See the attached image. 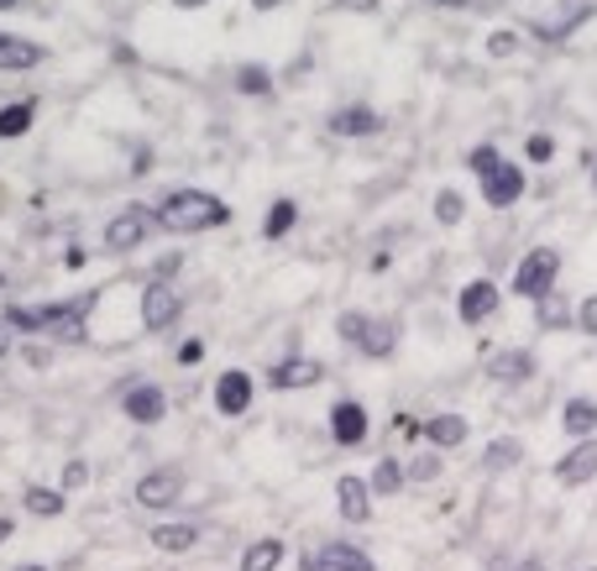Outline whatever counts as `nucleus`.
Returning a JSON list of instances; mask_svg holds the SVG:
<instances>
[{"label":"nucleus","mask_w":597,"mask_h":571,"mask_svg":"<svg viewBox=\"0 0 597 571\" xmlns=\"http://www.w3.org/2000/svg\"><path fill=\"white\" fill-rule=\"evenodd\" d=\"M456 309H461V320H467V326H482V320L498 309V289H493L487 278H478V283H467V289H461Z\"/></svg>","instance_id":"obj_10"},{"label":"nucleus","mask_w":597,"mask_h":571,"mask_svg":"<svg viewBox=\"0 0 597 571\" xmlns=\"http://www.w3.org/2000/svg\"><path fill=\"white\" fill-rule=\"evenodd\" d=\"M179 252H168V257H157V278H174V272H179Z\"/></svg>","instance_id":"obj_39"},{"label":"nucleus","mask_w":597,"mask_h":571,"mask_svg":"<svg viewBox=\"0 0 597 571\" xmlns=\"http://www.w3.org/2000/svg\"><path fill=\"white\" fill-rule=\"evenodd\" d=\"M163 409H168V398H163V389H131L126 393V415L131 420H142V424H152V420H163Z\"/></svg>","instance_id":"obj_17"},{"label":"nucleus","mask_w":597,"mask_h":571,"mask_svg":"<svg viewBox=\"0 0 597 571\" xmlns=\"http://www.w3.org/2000/svg\"><path fill=\"white\" fill-rule=\"evenodd\" d=\"M435 220H441V226H461V220H467V200H461L456 189H441V194H435Z\"/></svg>","instance_id":"obj_26"},{"label":"nucleus","mask_w":597,"mask_h":571,"mask_svg":"<svg viewBox=\"0 0 597 571\" xmlns=\"http://www.w3.org/2000/svg\"><path fill=\"white\" fill-rule=\"evenodd\" d=\"M294 220H298V205H294V200H278V205L268 211V226H263V237H268V241L289 237V231H294Z\"/></svg>","instance_id":"obj_24"},{"label":"nucleus","mask_w":597,"mask_h":571,"mask_svg":"<svg viewBox=\"0 0 597 571\" xmlns=\"http://www.w3.org/2000/svg\"><path fill=\"white\" fill-rule=\"evenodd\" d=\"M393 341H398V326H393V320H367L357 335V346L367 357H393Z\"/></svg>","instance_id":"obj_18"},{"label":"nucleus","mask_w":597,"mask_h":571,"mask_svg":"<svg viewBox=\"0 0 597 571\" xmlns=\"http://www.w3.org/2000/svg\"><path fill=\"white\" fill-rule=\"evenodd\" d=\"M278 556H283V545L278 541H257L246 556H241V571H272L278 567Z\"/></svg>","instance_id":"obj_25"},{"label":"nucleus","mask_w":597,"mask_h":571,"mask_svg":"<svg viewBox=\"0 0 597 571\" xmlns=\"http://www.w3.org/2000/svg\"><path fill=\"white\" fill-rule=\"evenodd\" d=\"M215 409H220V415H246V409H252V378H246V372H220V383H215Z\"/></svg>","instance_id":"obj_8"},{"label":"nucleus","mask_w":597,"mask_h":571,"mask_svg":"<svg viewBox=\"0 0 597 571\" xmlns=\"http://www.w3.org/2000/svg\"><path fill=\"white\" fill-rule=\"evenodd\" d=\"M226 220H231V205L205 194V189H174V194H163V205H157V226H163V231H179V237L215 231V226H226Z\"/></svg>","instance_id":"obj_1"},{"label":"nucleus","mask_w":597,"mask_h":571,"mask_svg":"<svg viewBox=\"0 0 597 571\" xmlns=\"http://www.w3.org/2000/svg\"><path fill=\"white\" fill-rule=\"evenodd\" d=\"M524 189H530V179H524V168H519V163H498L493 174H482V200H487L493 211L519 205V200H524Z\"/></svg>","instance_id":"obj_4"},{"label":"nucleus","mask_w":597,"mask_h":571,"mask_svg":"<svg viewBox=\"0 0 597 571\" xmlns=\"http://www.w3.org/2000/svg\"><path fill=\"white\" fill-rule=\"evenodd\" d=\"M467 163H472V174L482 179V174H493L504 157H498V148H493V142H482V148H472V157H467Z\"/></svg>","instance_id":"obj_30"},{"label":"nucleus","mask_w":597,"mask_h":571,"mask_svg":"<svg viewBox=\"0 0 597 571\" xmlns=\"http://www.w3.org/2000/svg\"><path fill=\"white\" fill-rule=\"evenodd\" d=\"M372 487H378V493H398V487H404V467H398L393 456H383V461L372 467Z\"/></svg>","instance_id":"obj_28"},{"label":"nucleus","mask_w":597,"mask_h":571,"mask_svg":"<svg viewBox=\"0 0 597 571\" xmlns=\"http://www.w3.org/2000/svg\"><path fill=\"white\" fill-rule=\"evenodd\" d=\"M530 372H535L530 352H493L487 357V378H498V383H524Z\"/></svg>","instance_id":"obj_14"},{"label":"nucleus","mask_w":597,"mask_h":571,"mask_svg":"<svg viewBox=\"0 0 597 571\" xmlns=\"http://www.w3.org/2000/svg\"><path fill=\"white\" fill-rule=\"evenodd\" d=\"M16 571H42V567H16Z\"/></svg>","instance_id":"obj_46"},{"label":"nucleus","mask_w":597,"mask_h":571,"mask_svg":"<svg viewBox=\"0 0 597 571\" xmlns=\"http://www.w3.org/2000/svg\"><path fill=\"white\" fill-rule=\"evenodd\" d=\"M335 11H352V16H372V11H383V0H330Z\"/></svg>","instance_id":"obj_35"},{"label":"nucleus","mask_w":597,"mask_h":571,"mask_svg":"<svg viewBox=\"0 0 597 571\" xmlns=\"http://www.w3.org/2000/svg\"><path fill=\"white\" fill-rule=\"evenodd\" d=\"M320 378H326V367H320V361L315 357H289V361H278V367H272V389H309V383H320Z\"/></svg>","instance_id":"obj_9"},{"label":"nucleus","mask_w":597,"mask_h":571,"mask_svg":"<svg viewBox=\"0 0 597 571\" xmlns=\"http://www.w3.org/2000/svg\"><path fill=\"white\" fill-rule=\"evenodd\" d=\"M519 456H524V452H519V441H493L482 461H487V472H504V467H513Z\"/></svg>","instance_id":"obj_29"},{"label":"nucleus","mask_w":597,"mask_h":571,"mask_svg":"<svg viewBox=\"0 0 597 571\" xmlns=\"http://www.w3.org/2000/svg\"><path fill=\"white\" fill-rule=\"evenodd\" d=\"M194 541H200L194 524H157V530H152V545H157V550H189Z\"/></svg>","instance_id":"obj_22"},{"label":"nucleus","mask_w":597,"mask_h":571,"mask_svg":"<svg viewBox=\"0 0 597 571\" xmlns=\"http://www.w3.org/2000/svg\"><path fill=\"white\" fill-rule=\"evenodd\" d=\"M304 571H378L367 556H361L357 545H326V550H315Z\"/></svg>","instance_id":"obj_6"},{"label":"nucleus","mask_w":597,"mask_h":571,"mask_svg":"<svg viewBox=\"0 0 597 571\" xmlns=\"http://www.w3.org/2000/svg\"><path fill=\"white\" fill-rule=\"evenodd\" d=\"M11 5H16V0H0V11H11Z\"/></svg>","instance_id":"obj_45"},{"label":"nucleus","mask_w":597,"mask_h":571,"mask_svg":"<svg viewBox=\"0 0 597 571\" xmlns=\"http://www.w3.org/2000/svg\"><path fill=\"white\" fill-rule=\"evenodd\" d=\"M524 152H530V163H550V157H556V137H545V131H535V137L524 142Z\"/></svg>","instance_id":"obj_32"},{"label":"nucleus","mask_w":597,"mask_h":571,"mask_svg":"<svg viewBox=\"0 0 597 571\" xmlns=\"http://www.w3.org/2000/svg\"><path fill=\"white\" fill-rule=\"evenodd\" d=\"M593 179H597V157H593Z\"/></svg>","instance_id":"obj_47"},{"label":"nucleus","mask_w":597,"mask_h":571,"mask_svg":"<svg viewBox=\"0 0 597 571\" xmlns=\"http://www.w3.org/2000/svg\"><path fill=\"white\" fill-rule=\"evenodd\" d=\"M174 498H179V478L174 472H148L137 482V504H148V509H168Z\"/></svg>","instance_id":"obj_12"},{"label":"nucleus","mask_w":597,"mask_h":571,"mask_svg":"<svg viewBox=\"0 0 597 571\" xmlns=\"http://www.w3.org/2000/svg\"><path fill=\"white\" fill-rule=\"evenodd\" d=\"M424 5H435V11H467L472 0H424Z\"/></svg>","instance_id":"obj_40"},{"label":"nucleus","mask_w":597,"mask_h":571,"mask_svg":"<svg viewBox=\"0 0 597 571\" xmlns=\"http://www.w3.org/2000/svg\"><path fill=\"white\" fill-rule=\"evenodd\" d=\"M424 435H430L435 446H461V441H467V420H461V415H435V420L424 424Z\"/></svg>","instance_id":"obj_21"},{"label":"nucleus","mask_w":597,"mask_h":571,"mask_svg":"<svg viewBox=\"0 0 597 571\" xmlns=\"http://www.w3.org/2000/svg\"><path fill=\"white\" fill-rule=\"evenodd\" d=\"M200 357H205V341H183V346H179V361H183V367H194Z\"/></svg>","instance_id":"obj_38"},{"label":"nucleus","mask_w":597,"mask_h":571,"mask_svg":"<svg viewBox=\"0 0 597 571\" xmlns=\"http://www.w3.org/2000/svg\"><path fill=\"white\" fill-rule=\"evenodd\" d=\"M11 530H16V524H11V519H0V545L11 541Z\"/></svg>","instance_id":"obj_44"},{"label":"nucleus","mask_w":597,"mask_h":571,"mask_svg":"<svg viewBox=\"0 0 597 571\" xmlns=\"http://www.w3.org/2000/svg\"><path fill=\"white\" fill-rule=\"evenodd\" d=\"M487 53H493V59H513V53H519V31H493V37H487Z\"/></svg>","instance_id":"obj_31"},{"label":"nucleus","mask_w":597,"mask_h":571,"mask_svg":"<svg viewBox=\"0 0 597 571\" xmlns=\"http://www.w3.org/2000/svg\"><path fill=\"white\" fill-rule=\"evenodd\" d=\"M335 498H341V513H346L352 524H361V519L372 513V498H367V482L361 478H341L335 482Z\"/></svg>","instance_id":"obj_16"},{"label":"nucleus","mask_w":597,"mask_h":571,"mask_svg":"<svg viewBox=\"0 0 597 571\" xmlns=\"http://www.w3.org/2000/svg\"><path fill=\"white\" fill-rule=\"evenodd\" d=\"M0 283H5V278H0Z\"/></svg>","instance_id":"obj_48"},{"label":"nucleus","mask_w":597,"mask_h":571,"mask_svg":"<svg viewBox=\"0 0 597 571\" xmlns=\"http://www.w3.org/2000/svg\"><path fill=\"white\" fill-rule=\"evenodd\" d=\"M409 478H415V482H435V478H441V461H435L430 452L415 456V461H409Z\"/></svg>","instance_id":"obj_33"},{"label":"nucleus","mask_w":597,"mask_h":571,"mask_svg":"<svg viewBox=\"0 0 597 571\" xmlns=\"http://www.w3.org/2000/svg\"><path fill=\"white\" fill-rule=\"evenodd\" d=\"M567 430L587 441V430H597V404L593 398H571L567 404Z\"/></svg>","instance_id":"obj_23"},{"label":"nucleus","mask_w":597,"mask_h":571,"mask_svg":"<svg viewBox=\"0 0 597 571\" xmlns=\"http://www.w3.org/2000/svg\"><path fill=\"white\" fill-rule=\"evenodd\" d=\"M179 294L168 289V278H152L148 289H142V326L148 331H168L174 320H179Z\"/></svg>","instance_id":"obj_5"},{"label":"nucleus","mask_w":597,"mask_h":571,"mask_svg":"<svg viewBox=\"0 0 597 571\" xmlns=\"http://www.w3.org/2000/svg\"><path fill=\"white\" fill-rule=\"evenodd\" d=\"M283 0H252V11H278Z\"/></svg>","instance_id":"obj_42"},{"label":"nucleus","mask_w":597,"mask_h":571,"mask_svg":"<svg viewBox=\"0 0 597 571\" xmlns=\"http://www.w3.org/2000/svg\"><path fill=\"white\" fill-rule=\"evenodd\" d=\"M85 482H90V467H85V461H68V467H63V487H85Z\"/></svg>","instance_id":"obj_36"},{"label":"nucleus","mask_w":597,"mask_h":571,"mask_svg":"<svg viewBox=\"0 0 597 571\" xmlns=\"http://www.w3.org/2000/svg\"><path fill=\"white\" fill-rule=\"evenodd\" d=\"M152 226H157V211H142V205H126V211H120L116 220L105 226V246L126 257V252H137V246L148 241V231H152Z\"/></svg>","instance_id":"obj_3"},{"label":"nucleus","mask_w":597,"mask_h":571,"mask_svg":"<svg viewBox=\"0 0 597 571\" xmlns=\"http://www.w3.org/2000/svg\"><path fill=\"white\" fill-rule=\"evenodd\" d=\"M556 278H561V252L556 246H535L519 272H513V294H524V300H545L550 289H556Z\"/></svg>","instance_id":"obj_2"},{"label":"nucleus","mask_w":597,"mask_h":571,"mask_svg":"<svg viewBox=\"0 0 597 571\" xmlns=\"http://www.w3.org/2000/svg\"><path fill=\"white\" fill-rule=\"evenodd\" d=\"M31 116H37V105L31 100H16V105H5L0 111V137L11 142V137H27L31 131Z\"/></svg>","instance_id":"obj_20"},{"label":"nucleus","mask_w":597,"mask_h":571,"mask_svg":"<svg viewBox=\"0 0 597 571\" xmlns=\"http://www.w3.org/2000/svg\"><path fill=\"white\" fill-rule=\"evenodd\" d=\"M179 11H200V5H209V0H174Z\"/></svg>","instance_id":"obj_43"},{"label":"nucleus","mask_w":597,"mask_h":571,"mask_svg":"<svg viewBox=\"0 0 597 571\" xmlns=\"http://www.w3.org/2000/svg\"><path fill=\"white\" fill-rule=\"evenodd\" d=\"M556 478H561V482H587V478H597V441H582V446H576L571 456H561Z\"/></svg>","instance_id":"obj_15"},{"label":"nucleus","mask_w":597,"mask_h":571,"mask_svg":"<svg viewBox=\"0 0 597 571\" xmlns=\"http://www.w3.org/2000/svg\"><path fill=\"white\" fill-rule=\"evenodd\" d=\"M539 326H567V309H561V300H539Z\"/></svg>","instance_id":"obj_34"},{"label":"nucleus","mask_w":597,"mask_h":571,"mask_svg":"<svg viewBox=\"0 0 597 571\" xmlns=\"http://www.w3.org/2000/svg\"><path fill=\"white\" fill-rule=\"evenodd\" d=\"M37 63H42V42L0 31V68H5V74H27V68H37Z\"/></svg>","instance_id":"obj_7"},{"label":"nucleus","mask_w":597,"mask_h":571,"mask_svg":"<svg viewBox=\"0 0 597 571\" xmlns=\"http://www.w3.org/2000/svg\"><path fill=\"white\" fill-rule=\"evenodd\" d=\"M237 90L252 94V100H272V74L263 63H241L237 68Z\"/></svg>","instance_id":"obj_19"},{"label":"nucleus","mask_w":597,"mask_h":571,"mask_svg":"<svg viewBox=\"0 0 597 571\" xmlns=\"http://www.w3.org/2000/svg\"><path fill=\"white\" fill-rule=\"evenodd\" d=\"M11 352V326H0V357Z\"/></svg>","instance_id":"obj_41"},{"label":"nucleus","mask_w":597,"mask_h":571,"mask_svg":"<svg viewBox=\"0 0 597 571\" xmlns=\"http://www.w3.org/2000/svg\"><path fill=\"white\" fill-rule=\"evenodd\" d=\"M326 126L335 137H372V131H378V111H367V105H341V111H330Z\"/></svg>","instance_id":"obj_11"},{"label":"nucleus","mask_w":597,"mask_h":571,"mask_svg":"<svg viewBox=\"0 0 597 571\" xmlns=\"http://www.w3.org/2000/svg\"><path fill=\"white\" fill-rule=\"evenodd\" d=\"M27 513H37V519L63 513V493H53V487H27Z\"/></svg>","instance_id":"obj_27"},{"label":"nucleus","mask_w":597,"mask_h":571,"mask_svg":"<svg viewBox=\"0 0 597 571\" xmlns=\"http://www.w3.org/2000/svg\"><path fill=\"white\" fill-rule=\"evenodd\" d=\"M330 435H335L341 446H361V435H367V415H361V404H335V415H330Z\"/></svg>","instance_id":"obj_13"},{"label":"nucleus","mask_w":597,"mask_h":571,"mask_svg":"<svg viewBox=\"0 0 597 571\" xmlns=\"http://www.w3.org/2000/svg\"><path fill=\"white\" fill-rule=\"evenodd\" d=\"M576 326L597 335V294H593V300H582V309H576Z\"/></svg>","instance_id":"obj_37"}]
</instances>
